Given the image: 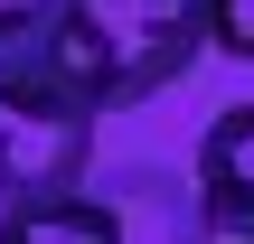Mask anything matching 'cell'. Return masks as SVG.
Instances as JSON below:
<instances>
[{"label": "cell", "instance_id": "4", "mask_svg": "<svg viewBox=\"0 0 254 244\" xmlns=\"http://www.w3.org/2000/svg\"><path fill=\"white\" fill-rule=\"evenodd\" d=\"M94 197L113 207L123 244H198V197H189L170 169H113Z\"/></svg>", "mask_w": 254, "mask_h": 244}, {"label": "cell", "instance_id": "5", "mask_svg": "<svg viewBox=\"0 0 254 244\" xmlns=\"http://www.w3.org/2000/svg\"><path fill=\"white\" fill-rule=\"evenodd\" d=\"M0 244H123V226L85 188V197H47V207H0Z\"/></svg>", "mask_w": 254, "mask_h": 244}, {"label": "cell", "instance_id": "1", "mask_svg": "<svg viewBox=\"0 0 254 244\" xmlns=\"http://www.w3.org/2000/svg\"><path fill=\"white\" fill-rule=\"evenodd\" d=\"M207 47V0H57V56L66 85L94 113H132L160 85H179Z\"/></svg>", "mask_w": 254, "mask_h": 244}, {"label": "cell", "instance_id": "6", "mask_svg": "<svg viewBox=\"0 0 254 244\" xmlns=\"http://www.w3.org/2000/svg\"><path fill=\"white\" fill-rule=\"evenodd\" d=\"M207 47L254 66V0H207Z\"/></svg>", "mask_w": 254, "mask_h": 244}, {"label": "cell", "instance_id": "2", "mask_svg": "<svg viewBox=\"0 0 254 244\" xmlns=\"http://www.w3.org/2000/svg\"><path fill=\"white\" fill-rule=\"evenodd\" d=\"M94 103H75L47 75H0V207L85 197L94 179Z\"/></svg>", "mask_w": 254, "mask_h": 244}, {"label": "cell", "instance_id": "3", "mask_svg": "<svg viewBox=\"0 0 254 244\" xmlns=\"http://www.w3.org/2000/svg\"><path fill=\"white\" fill-rule=\"evenodd\" d=\"M189 197H198V244H254V103L207 122Z\"/></svg>", "mask_w": 254, "mask_h": 244}]
</instances>
